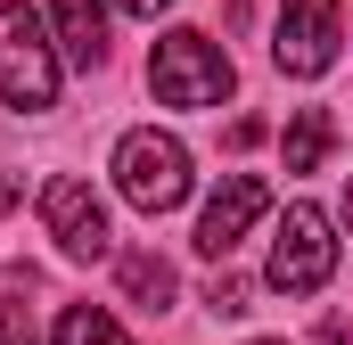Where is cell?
<instances>
[{
    "instance_id": "obj_1",
    "label": "cell",
    "mask_w": 353,
    "mask_h": 345,
    "mask_svg": "<svg viewBox=\"0 0 353 345\" xmlns=\"http://www.w3.org/2000/svg\"><path fill=\"white\" fill-rule=\"evenodd\" d=\"M189 148H181L173 132H123L115 140V189H123V206H140V214H173L181 197H189Z\"/></svg>"
},
{
    "instance_id": "obj_2",
    "label": "cell",
    "mask_w": 353,
    "mask_h": 345,
    "mask_svg": "<svg viewBox=\"0 0 353 345\" xmlns=\"http://www.w3.org/2000/svg\"><path fill=\"white\" fill-rule=\"evenodd\" d=\"M0 99L25 115L58 99V41L41 33V17L25 0H0Z\"/></svg>"
},
{
    "instance_id": "obj_3",
    "label": "cell",
    "mask_w": 353,
    "mask_h": 345,
    "mask_svg": "<svg viewBox=\"0 0 353 345\" xmlns=\"http://www.w3.org/2000/svg\"><path fill=\"white\" fill-rule=\"evenodd\" d=\"M230 58L205 41V33H165L157 41V58H148V90L165 99V107H222L230 99Z\"/></svg>"
},
{
    "instance_id": "obj_4",
    "label": "cell",
    "mask_w": 353,
    "mask_h": 345,
    "mask_svg": "<svg viewBox=\"0 0 353 345\" xmlns=\"http://www.w3.org/2000/svg\"><path fill=\"white\" fill-rule=\"evenodd\" d=\"M329 271H337V239H329V214L321 206H288V222H279V239H271V288L279 296H312V288H329Z\"/></svg>"
},
{
    "instance_id": "obj_5",
    "label": "cell",
    "mask_w": 353,
    "mask_h": 345,
    "mask_svg": "<svg viewBox=\"0 0 353 345\" xmlns=\"http://www.w3.org/2000/svg\"><path fill=\"white\" fill-rule=\"evenodd\" d=\"M271 58H279V75H296V83L329 75V58H337V0H279V41H271Z\"/></svg>"
},
{
    "instance_id": "obj_6",
    "label": "cell",
    "mask_w": 353,
    "mask_h": 345,
    "mask_svg": "<svg viewBox=\"0 0 353 345\" xmlns=\"http://www.w3.org/2000/svg\"><path fill=\"white\" fill-rule=\"evenodd\" d=\"M41 222H50V239H58L74 263H99V255H107V239H115V230H107L99 189H90V181H74V172H58V181L41 189Z\"/></svg>"
},
{
    "instance_id": "obj_7",
    "label": "cell",
    "mask_w": 353,
    "mask_h": 345,
    "mask_svg": "<svg viewBox=\"0 0 353 345\" xmlns=\"http://www.w3.org/2000/svg\"><path fill=\"white\" fill-rule=\"evenodd\" d=\"M263 214H271V189L255 181V172H230V181L205 197V214H197V255L222 263L247 230H255V222H263Z\"/></svg>"
},
{
    "instance_id": "obj_8",
    "label": "cell",
    "mask_w": 353,
    "mask_h": 345,
    "mask_svg": "<svg viewBox=\"0 0 353 345\" xmlns=\"http://www.w3.org/2000/svg\"><path fill=\"white\" fill-rule=\"evenodd\" d=\"M58 17V50L74 66H107V0H50Z\"/></svg>"
},
{
    "instance_id": "obj_9",
    "label": "cell",
    "mask_w": 353,
    "mask_h": 345,
    "mask_svg": "<svg viewBox=\"0 0 353 345\" xmlns=\"http://www.w3.org/2000/svg\"><path fill=\"white\" fill-rule=\"evenodd\" d=\"M115 279H123V296H132L140 313H165V304H173V263H165V255H148V247L115 263Z\"/></svg>"
},
{
    "instance_id": "obj_10",
    "label": "cell",
    "mask_w": 353,
    "mask_h": 345,
    "mask_svg": "<svg viewBox=\"0 0 353 345\" xmlns=\"http://www.w3.org/2000/svg\"><path fill=\"white\" fill-rule=\"evenodd\" d=\"M329 140H337V124H329V107H296V124H288V172H321L329 157Z\"/></svg>"
},
{
    "instance_id": "obj_11",
    "label": "cell",
    "mask_w": 353,
    "mask_h": 345,
    "mask_svg": "<svg viewBox=\"0 0 353 345\" xmlns=\"http://www.w3.org/2000/svg\"><path fill=\"white\" fill-rule=\"evenodd\" d=\"M50 345H132V337H123L115 313H99V304H66L58 329H50Z\"/></svg>"
},
{
    "instance_id": "obj_12",
    "label": "cell",
    "mask_w": 353,
    "mask_h": 345,
    "mask_svg": "<svg viewBox=\"0 0 353 345\" xmlns=\"http://www.w3.org/2000/svg\"><path fill=\"white\" fill-rule=\"evenodd\" d=\"M205 304H214L222 321H239V313H247V279H230V271H214V288H205Z\"/></svg>"
},
{
    "instance_id": "obj_13",
    "label": "cell",
    "mask_w": 353,
    "mask_h": 345,
    "mask_svg": "<svg viewBox=\"0 0 353 345\" xmlns=\"http://www.w3.org/2000/svg\"><path fill=\"white\" fill-rule=\"evenodd\" d=\"M0 345H33V321H25V304H8V296H0Z\"/></svg>"
},
{
    "instance_id": "obj_14",
    "label": "cell",
    "mask_w": 353,
    "mask_h": 345,
    "mask_svg": "<svg viewBox=\"0 0 353 345\" xmlns=\"http://www.w3.org/2000/svg\"><path fill=\"white\" fill-rule=\"evenodd\" d=\"M312 345H353V329H345V321H321V337H312Z\"/></svg>"
},
{
    "instance_id": "obj_15",
    "label": "cell",
    "mask_w": 353,
    "mask_h": 345,
    "mask_svg": "<svg viewBox=\"0 0 353 345\" xmlns=\"http://www.w3.org/2000/svg\"><path fill=\"white\" fill-rule=\"evenodd\" d=\"M115 8H132V17H157V8H173V0H115Z\"/></svg>"
},
{
    "instance_id": "obj_16",
    "label": "cell",
    "mask_w": 353,
    "mask_h": 345,
    "mask_svg": "<svg viewBox=\"0 0 353 345\" xmlns=\"http://www.w3.org/2000/svg\"><path fill=\"white\" fill-rule=\"evenodd\" d=\"M345 222H353V181H345Z\"/></svg>"
},
{
    "instance_id": "obj_17",
    "label": "cell",
    "mask_w": 353,
    "mask_h": 345,
    "mask_svg": "<svg viewBox=\"0 0 353 345\" xmlns=\"http://www.w3.org/2000/svg\"><path fill=\"white\" fill-rule=\"evenodd\" d=\"M255 345H271V337H255Z\"/></svg>"
}]
</instances>
